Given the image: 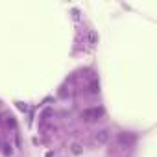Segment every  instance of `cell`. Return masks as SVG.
Segmentation results:
<instances>
[{"mask_svg":"<svg viewBox=\"0 0 157 157\" xmlns=\"http://www.w3.org/2000/svg\"><path fill=\"white\" fill-rule=\"evenodd\" d=\"M107 139H109V133H107L105 130H104V131H100V133L96 135V140H98V142H105Z\"/></svg>","mask_w":157,"mask_h":157,"instance_id":"obj_1","label":"cell"}]
</instances>
